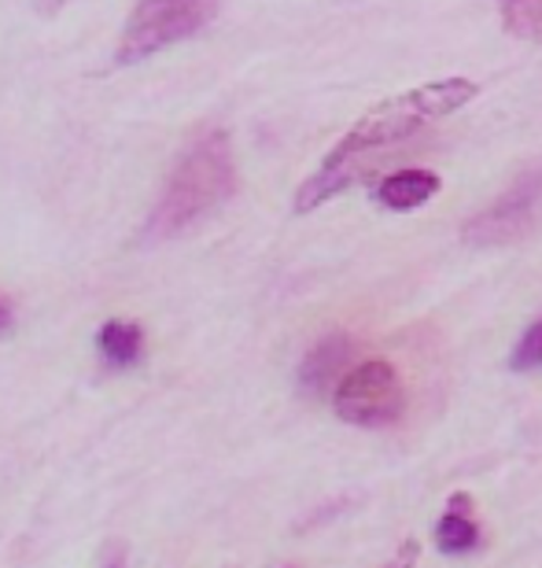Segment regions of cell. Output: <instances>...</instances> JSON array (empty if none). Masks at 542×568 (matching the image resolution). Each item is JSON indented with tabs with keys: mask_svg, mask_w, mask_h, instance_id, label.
<instances>
[{
	"mask_svg": "<svg viewBox=\"0 0 542 568\" xmlns=\"http://www.w3.org/2000/svg\"><path fill=\"white\" fill-rule=\"evenodd\" d=\"M469 509H472V503L466 495L450 498L443 520L436 525V542L443 554H472L480 547V528H477V520H472Z\"/></svg>",
	"mask_w": 542,
	"mask_h": 568,
	"instance_id": "cell-8",
	"label": "cell"
},
{
	"mask_svg": "<svg viewBox=\"0 0 542 568\" xmlns=\"http://www.w3.org/2000/svg\"><path fill=\"white\" fill-rule=\"evenodd\" d=\"M439 192V178L432 170H399V174L384 178L377 189H372V200L388 211H417L425 207Z\"/></svg>",
	"mask_w": 542,
	"mask_h": 568,
	"instance_id": "cell-7",
	"label": "cell"
},
{
	"mask_svg": "<svg viewBox=\"0 0 542 568\" xmlns=\"http://www.w3.org/2000/svg\"><path fill=\"white\" fill-rule=\"evenodd\" d=\"M542 225V166L524 170L499 200L466 222V244L472 247H505L532 236Z\"/></svg>",
	"mask_w": 542,
	"mask_h": 568,
	"instance_id": "cell-4",
	"label": "cell"
},
{
	"mask_svg": "<svg viewBox=\"0 0 542 568\" xmlns=\"http://www.w3.org/2000/svg\"><path fill=\"white\" fill-rule=\"evenodd\" d=\"M333 406L347 425H358V428H384V425L399 422L406 410L399 369L380 358L361 362V366L344 373V381L336 384Z\"/></svg>",
	"mask_w": 542,
	"mask_h": 568,
	"instance_id": "cell-5",
	"label": "cell"
},
{
	"mask_svg": "<svg viewBox=\"0 0 542 568\" xmlns=\"http://www.w3.org/2000/svg\"><path fill=\"white\" fill-rule=\"evenodd\" d=\"M218 11V0H141L130 11L119 41V63L149 60L166 44H177L200 33Z\"/></svg>",
	"mask_w": 542,
	"mask_h": 568,
	"instance_id": "cell-3",
	"label": "cell"
},
{
	"mask_svg": "<svg viewBox=\"0 0 542 568\" xmlns=\"http://www.w3.org/2000/svg\"><path fill=\"white\" fill-rule=\"evenodd\" d=\"M499 11L513 38L542 44V0H499Z\"/></svg>",
	"mask_w": 542,
	"mask_h": 568,
	"instance_id": "cell-10",
	"label": "cell"
},
{
	"mask_svg": "<svg viewBox=\"0 0 542 568\" xmlns=\"http://www.w3.org/2000/svg\"><path fill=\"white\" fill-rule=\"evenodd\" d=\"M477 93H480V85L469 82V78H443V82H428L421 89H410V93L384 100L369 115H361L355 126L344 133V141L325 155L318 174L296 192V211L299 214L314 211V207H321L325 200L340 196L344 189H351L358 181L361 163H366L372 152L402 144L406 138L421 133L428 122L447 119L450 111L466 108L469 100H477Z\"/></svg>",
	"mask_w": 542,
	"mask_h": 568,
	"instance_id": "cell-1",
	"label": "cell"
},
{
	"mask_svg": "<svg viewBox=\"0 0 542 568\" xmlns=\"http://www.w3.org/2000/svg\"><path fill=\"white\" fill-rule=\"evenodd\" d=\"M44 4H49V8H55V4H63V0H44Z\"/></svg>",
	"mask_w": 542,
	"mask_h": 568,
	"instance_id": "cell-15",
	"label": "cell"
},
{
	"mask_svg": "<svg viewBox=\"0 0 542 568\" xmlns=\"http://www.w3.org/2000/svg\"><path fill=\"white\" fill-rule=\"evenodd\" d=\"M4 333H11V306L0 300V336Z\"/></svg>",
	"mask_w": 542,
	"mask_h": 568,
	"instance_id": "cell-13",
	"label": "cell"
},
{
	"mask_svg": "<svg viewBox=\"0 0 542 568\" xmlns=\"http://www.w3.org/2000/svg\"><path fill=\"white\" fill-rule=\"evenodd\" d=\"M347 358H351V339L347 336H325L318 347L303 358L299 366V384L307 395H325L333 384L344 381Z\"/></svg>",
	"mask_w": 542,
	"mask_h": 568,
	"instance_id": "cell-6",
	"label": "cell"
},
{
	"mask_svg": "<svg viewBox=\"0 0 542 568\" xmlns=\"http://www.w3.org/2000/svg\"><path fill=\"white\" fill-rule=\"evenodd\" d=\"M96 351L111 369H130L137 366L144 355V333L133 322H108L96 333Z\"/></svg>",
	"mask_w": 542,
	"mask_h": 568,
	"instance_id": "cell-9",
	"label": "cell"
},
{
	"mask_svg": "<svg viewBox=\"0 0 542 568\" xmlns=\"http://www.w3.org/2000/svg\"><path fill=\"white\" fill-rule=\"evenodd\" d=\"M510 366L517 373H528V369H539L542 366V317L521 336V344H517Z\"/></svg>",
	"mask_w": 542,
	"mask_h": 568,
	"instance_id": "cell-11",
	"label": "cell"
},
{
	"mask_svg": "<svg viewBox=\"0 0 542 568\" xmlns=\"http://www.w3.org/2000/svg\"><path fill=\"white\" fill-rule=\"evenodd\" d=\"M236 192V159L229 133L214 130L181 155L171 181L163 189L160 207L152 214L155 236H177L188 225L211 219Z\"/></svg>",
	"mask_w": 542,
	"mask_h": 568,
	"instance_id": "cell-2",
	"label": "cell"
},
{
	"mask_svg": "<svg viewBox=\"0 0 542 568\" xmlns=\"http://www.w3.org/2000/svg\"><path fill=\"white\" fill-rule=\"evenodd\" d=\"M413 558H417V542H406V547H402V558L395 561V565H388V568H413Z\"/></svg>",
	"mask_w": 542,
	"mask_h": 568,
	"instance_id": "cell-12",
	"label": "cell"
},
{
	"mask_svg": "<svg viewBox=\"0 0 542 568\" xmlns=\"http://www.w3.org/2000/svg\"><path fill=\"white\" fill-rule=\"evenodd\" d=\"M104 568H126V558H122V554H115V558H111Z\"/></svg>",
	"mask_w": 542,
	"mask_h": 568,
	"instance_id": "cell-14",
	"label": "cell"
}]
</instances>
